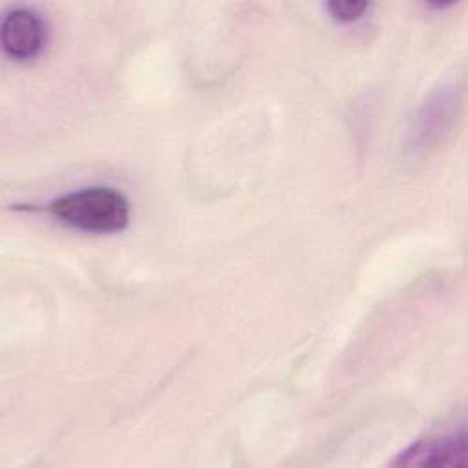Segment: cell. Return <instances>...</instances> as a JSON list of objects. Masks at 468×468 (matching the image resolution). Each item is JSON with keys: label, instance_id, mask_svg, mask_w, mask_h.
I'll return each mask as SVG.
<instances>
[{"label": "cell", "instance_id": "4", "mask_svg": "<svg viewBox=\"0 0 468 468\" xmlns=\"http://www.w3.org/2000/svg\"><path fill=\"white\" fill-rule=\"evenodd\" d=\"M371 7L369 2H353V0H331L325 4L327 13L342 24H351L360 20L367 9Z\"/></svg>", "mask_w": 468, "mask_h": 468}, {"label": "cell", "instance_id": "1", "mask_svg": "<svg viewBox=\"0 0 468 468\" xmlns=\"http://www.w3.org/2000/svg\"><path fill=\"white\" fill-rule=\"evenodd\" d=\"M46 210L58 221L91 234L121 232L130 223V203L115 188L88 186L53 199Z\"/></svg>", "mask_w": 468, "mask_h": 468}, {"label": "cell", "instance_id": "2", "mask_svg": "<svg viewBox=\"0 0 468 468\" xmlns=\"http://www.w3.org/2000/svg\"><path fill=\"white\" fill-rule=\"evenodd\" d=\"M0 42L4 53L13 60H31L46 44L44 20L29 7H15L2 18Z\"/></svg>", "mask_w": 468, "mask_h": 468}, {"label": "cell", "instance_id": "3", "mask_svg": "<svg viewBox=\"0 0 468 468\" xmlns=\"http://www.w3.org/2000/svg\"><path fill=\"white\" fill-rule=\"evenodd\" d=\"M466 461L464 430L426 437L404 450L393 464L397 466H453Z\"/></svg>", "mask_w": 468, "mask_h": 468}]
</instances>
